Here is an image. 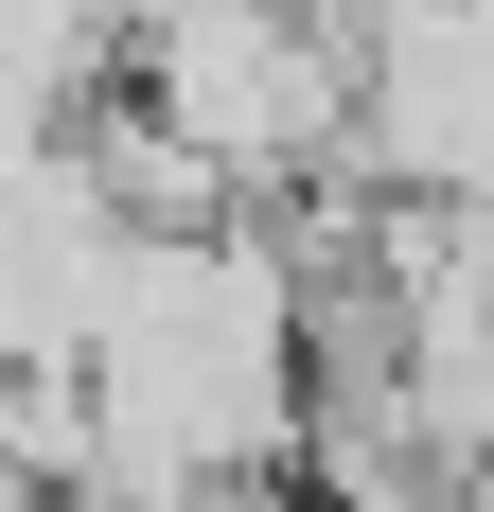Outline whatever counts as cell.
Masks as SVG:
<instances>
[{"label":"cell","mask_w":494,"mask_h":512,"mask_svg":"<svg viewBox=\"0 0 494 512\" xmlns=\"http://www.w3.org/2000/svg\"><path fill=\"white\" fill-rule=\"evenodd\" d=\"M318 512H477V477H442V460H353V477H318Z\"/></svg>","instance_id":"obj_1"},{"label":"cell","mask_w":494,"mask_h":512,"mask_svg":"<svg viewBox=\"0 0 494 512\" xmlns=\"http://www.w3.org/2000/svg\"><path fill=\"white\" fill-rule=\"evenodd\" d=\"M477 512H494V477H477Z\"/></svg>","instance_id":"obj_2"}]
</instances>
